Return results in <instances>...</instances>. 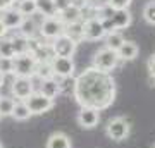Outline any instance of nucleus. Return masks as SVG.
Returning a JSON list of instances; mask_svg holds the SVG:
<instances>
[{"instance_id": "obj_1", "label": "nucleus", "mask_w": 155, "mask_h": 148, "mask_svg": "<svg viewBox=\"0 0 155 148\" xmlns=\"http://www.w3.org/2000/svg\"><path fill=\"white\" fill-rule=\"evenodd\" d=\"M72 95L81 107L95 109L100 112L114 104L116 81L109 72L88 67L74 79Z\"/></svg>"}, {"instance_id": "obj_2", "label": "nucleus", "mask_w": 155, "mask_h": 148, "mask_svg": "<svg viewBox=\"0 0 155 148\" xmlns=\"http://www.w3.org/2000/svg\"><path fill=\"white\" fill-rule=\"evenodd\" d=\"M14 71L12 74L16 77H31L36 76V69H38V62L35 61V57L31 54H22V55H16L14 59Z\"/></svg>"}, {"instance_id": "obj_3", "label": "nucleus", "mask_w": 155, "mask_h": 148, "mask_svg": "<svg viewBox=\"0 0 155 148\" xmlns=\"http://www.w3.org/2000/svg\"><path fill=\"white\" fill-rule=\"evenodd\" d=\"M117 64H119L117 52H114V50H110V48H107V47L100 48L98 52L93 55V61H91V67L98 69V71L109 72V74H110V72L117 67Z\"/></svg>"}, {"instance_id": "obj_4", "label": "nucleus", "mask_w": 155, "mask_h": 148, "mask_svg": "<svg viewBox=\"0 0 155 148\" xmlns=\"http://www.w3.org/2000/svg\"><path fill=\"white\" fill-rule=\"evenodd\" d=\"M105 133L112 141H124L129 136V133H131L129 121L126 117H114V119L109 121V124L105 127Z\"/></svg>"}, {"instance_id": "obj_5", "label": "nucleus", "mask_w": 155, "mask_h": 148, "mask_svg": "<svg viewBox=\"0 0 155 148\" xmlns=\"http://www.w3.org/2000/svg\"><path fill=\"white\" fill-rule=\"evenodd\" d=\"M38 35L45 40H55L57 36L64 35V24L57 16L54 17H43V21L38 24Z\"/></svg>"}, {"instance_id": "obj_6", "label": "nucleus", "mask_w": 155, "mask_h": 148, "mask_svg": "<svg viewBox=\"0 0 155 148\" xmlns=\"http://www.w3.org/2000/svg\"><path fill=\"white\" fill-rule=\"evenodd\" d=\"M50 67H52L54 77H57V79L72 77L74 69H76L72 57H54V59L50 61Z\"/></svg>"}, {"instance_id": "obj_7", "label": "nucleus", "mask_w": 155, "mask_h": 148, "mask_svg": "<svg viewBox=\"0 0 155 148\" xmlns=\"http://www.w3.org/2000/svg\"><path fill=\"white\" fill-rule=\"evenodd\" d=\"M24 104L29 109L31 115H41V114H45V112H48V110L54 109V100L43 97L40 91L31 93L28 98L24 100Z\"/></svg>"}, {"instance_id": "obj_8", "label": "nucleus", "mask_w": 155, "mask_h": 148, "mask_svg": "<svg viewBox=\"0 0 155 148\" xmlns=\"http://www.w3.org/2000/svg\"><path fill=\"white\" fill-rule=\"evenodd\" d=\"M50 47H52V52L55 57H72L78 48V43H74L71 38H67L66 35H61L55 40H52Z\"/></svg>"}, {"instance_id": "obj_9", "label": "nucleus", "mask_w": 155, "mask_h": 148, "mask_svg": "<svg viewBox=\"0 0 155 148\" xmlns=\"http://www.w3.org/2000/svg\"><path fill=\"white\" fill-rule=\"evenodd\" d=\"M105 29L102 26L98 17H91L83 22V40H90V41H97V40L105 38Z\"/></svg>"}, {"instance_id": "obj_10", "label": "nucleus", "mask_w": 155, "mask_h": 148, "mask_svg": "<svg viewBox=\"0 0 155 148\" xmlns=\"http://www.w3.org/2000/svg\"><path fill=\"white\" fill-rule=\"evenodd\" d=\"M11 91H12V95H14V98L24 102L31 93H35L33 81H31L29 77H14V79H12Z\"/></svg>"}, {"instance_id": "obj_11", "label": "nucleus", "mask_w": 155, "mask_h": 148, "mask_svg": "<svg viewBox=\"0 0 155 148\" xmlns=\"http://www.w3.org/2000/svg\"><path fill=\"white\" fill-rule=\"evenodd\" d=\"M100 122V112L95 109H88V107H81V110L78 112V124L83 129H93L98 126Z\"/></svg>"}, {"instance_id": "obj_12", "label": "nucleus", "mask_w": 155, "mask_h": 148, "mask_svg": "<svg viewBox=\"0 0 155 148\" xmlns=\"http://www.w3.org/2000/svg\"><path fill=\"white\" fill-rule=\"evenodd\" d=\"M62 79H57V77H47V79H41L40 81V93L47 97V98L54 100L57 98V95L62 91Z\"/></svg>"}, {"instance_id": "obj_13", "label": "nucleus", "mask_w": 155, "mask_h": 148, "mask_svg": "<svg viewBox=\"0 0 155 148\" xmlns=\"http://www.w3.org/2000/svg\"><path fill=\"white\" fill-rule=\"evenodd\" d=\"M22 19H24V17L17 12L16 7H11V9H7V11L0 12V21L4 22V26H5L7 29H19Z\"/></svg>"}, {"instance_id": "obj_14", "label": "nucleus", "mask_w": 155, "mask_h": 148, "mask_svg": "<svg viewBox=\"0 0 155 148\" xmlns=\"http://www.w3.org/2000/svg\"><path fill=\"white\" fill-rule=\"evenodd\" d=\"M138 52H140V48L134 41L124 40V43L117 50V57H119V61H134L138 57Z\"/></svg>"}, {"instance_id": "obj_15", "label": "nucleus", "mask_w": 155, "mask_h": 148, "mask_svg": "<svg viewBox=\"0 0 155 148\" xmlns=\"http://www.w3.org/2000/svg\"><path fill=\"white\" fill-rule=\"evenodd\" d=\"M47 148H72V141L66 133L57 131V133H54V134L48 136V140H47Z\"/></svg>"}, {"instance_id": "obj_16", "label": "nucleus", "mask_w": 155, "mask_h": 148, "mask_svg": "<svg viewBox=\"0 0 155 148\" xmlns=\"http://www.w3.org/2000/svg\"><path fill=\"white\" fill-rule=\"evenodd\" d=\"M57 17L61 19V22L64 24V26H67V24H72V22L81 21V9L76 7V5H69L66 11L59 12Z\"/></svg>"}, {"instance_id": "obj_17", "label": "nucleus", "mask_w": 155, "mask_h": 148, "mask_svg": "<svg viewBox=\"0 0 155 148\" xmlns=\"http://www.w3.org/2000/svg\"><path fill=\"white\" fill-rule=\"evenodd\" d=\"M110 21H112V24H114L116 29H124V28H127L131 24L133 16H131V12L127 11V9H122V11L114 12V16L110 17Z\"/></svg>"}, {"instance_id": "obj_18", "label": "nucleus", "mask_w": 155, "mask_h": 148, "mask_svg": "<svg viewBox=\"0 0 155 148\" xmlns=\"http://www.w3.org/2000/svg\"><path fill=\"white\" fill-rule=\"evenodd\" d=\"M19 35H22L24 38H35L38 35V24L33 17H24L19 26Z\"/></svg>"}, {"instance_id": "obj_19", "label": "nucleus", "mask_w": 155, "mask_h": 148, "mask_svg": "<svg viewBox=\"0 0 155 148\" xmlns=\"http://www.w3.org/2000/svg\"><path fill=\"white\" fill-rule=\"evenodd\" d=\"M64 35H66L67 38H71L74 43L83 41V21H78V22H72V24L64 26Z\"/></svg>"}, {"instance_id": "obj_20", "label": "nucleus", "mask_w": 155, "mask_h": 148, "mask_svg": "<svg viewBox=\"0 0 155 148\" xmlns=\"http://www.w3.org/2000/svg\"><path fill=\"white\" fill-rule=\"evenodd\" d=\"M36 2V12H40L43 17H54L57 16L54 0H35Z\"/></svg>"}, {"instance_id": "obj_21", "label": "nucleus", "mask_w": 155, "mask_h": 148, "mask_svg": "<svg viewBox=\"0 0 155 148\" xmlns=\"http://www.w3.org/2000/svg\"><path fill=\"white\" fill-rule=\"evenodd\" d=\"M122 43H124V36H122L119 31H110V33L105 35V47L107 48L117 52Z\"/></svg>"}, {"instance_id": "obj_22", "label": "nucleus", "mask_w": 155, "mask_h": 148, "mask_svg": "<svg viewBox=\"0 0 155 148\" xmlns=\"http://www.w3.org/2000/svg\"><path fill=\"white\" fill-rule=\"evenodd\" d=\"M11 43H12V48H14V55L28 54V38H24L22 35L11 36Z\"/></svg>"}, {"instance_id": "obj_23", "label": "nucleus", "mask_w": 155, "mask_h": 148, "mask_svg": "<svg viewBox=\"0 0 155 148\" xmlns=\"http://www.w3.org/2000/svg\"><path fill=\"white\" fill-rule=\"evenodd\" d=\"M16 9L22 17H33L36 14V2L35 0H22L17 4Z\"/></svg>"}, {"instance_id": "obj_24", "label": "nucleus", "mask_w": 155, "mask_h": 148, "mask_svg": "<svg viewBox=\"0 0 155 148\" xmlns=\"http://www.w3.org/2000/svg\"><path fill=\"white\" fill-rule=\"evenodd\" d=\"M12 117L16 121H28L29 117H31V112H29V109L26 107L24 102L17 100L16 105H14V110H12Z\"/></svg>"}, {"instance_id": "obj_25", "label": "nucleus", "mask_w": 155, "mask_h": 148, "mask_svg": "<svg viewBox=\"0 0 155 148\" xmlns=\"http://www.w3.org/2000/svg\"><path fill=\"white\" fill-rule=\"evenodd\" d=\"M14 105H16V100L14 98H11V97H0V115L2 117L12 115Z\"/></svg>"}, {"instance_id": "obj_26", "label": "nucleus", "mask_w": 155, "mask_h": 148, "mask_svg": "<svg viewBox=\"0 0 155 148\" xmlns=\"http://www.w3.org/2000/svg\"><path fill=\"white\" fill-rule=\"evenodd\" d=\"M14 48H12L11 38L0 40V59H14Z\"/></svg>"}, {"instance_id": "obj_27", "label": "nucleus", "mask_w": 155, "mask_h": 148, "mask_svg": "<svg viewBox=\"0 0 155 148\" xmlns=\"http://www.w3.org/2000/svg\"><path fill=\"white\" fill-rule=\"evenodd\" d=\"M143 17H145V21L148 22V24L155 26V2H148V4L145 5Z\"/></svg>"}, {"instance_id": "obj_28", "label": "nucleus", "mask_w": 155, "mask_h": 148, "mask_svg": "<svg viewBox=\"0 0 155 148\" xmlns=\"http://www.w3.org/2000/svg\"><path fill=\"white\" fill-rule=\"evenodd\" d=\"M36 76L40 79H47V77H54V72H52V67L48 64H38V69H36Z\"/></svg>"}, {"instance_id": "obj_29", "label": "nucleus", "mask_w": 155, "mask_h": 148, "mask_svg": "<svg viewBox=\"0 0 155 148\" xmlns=\"http://www.w3.org/2000/svg\"><path fill=\"white\" fill-rule=\"evenodd\" d=\"M107 4L114 9V11H122L131 5V0H107Z\"/></svg>"}, {"instance_id": "obj_30", "label": "nucleus", "mask_w": 155, "mask_h": 148, "mask_svg": "<svg viewBox=\"0 0 155 148\" xmlns=\"http://www.w3.org/2000/svg\"><path fill=\"white\" fill-rule=\"evenodd\" d=\"M12 71H14L12 59H0V72L2 74H12Z\"/></svg>"}, {"instance_id": "obj_31", "label": "nucleus", "mask_w": 155, "mask_h": 148, "mask_svg": "<svg viewBox=\"0 0 155 148\" xmlns=\"http://www.w3.org/2000/svg\"><path fill=\"white\" fill-rule=\"evenodd\" d=\"M147 67H148V74H150V83L155 86V54H152L148 57Z\"/></svg>"}, {"instance_id": "obj_32", "label": "nucleus", "mask_w": 155, "mask_h": 148, "mask_svg": "<svg viewBox=\"0 0 155 148\" xmlns=\"http://www.w3.org/2000/svg\"><path fill=\"white\" fill-rule=\"evenodd\" d=\"M54 5H55L57 14H59V12L66 11L67 7H69V5H72V4H71V0H54Z\"/></svg>"}, {"instance_id": "obj_33", "label": "nucleus", "mask_w": 155, "mask_h": 148, "mask_svg": "<svg viewBox=\"0 0 155 148\" xmlns=\"http://www.w3.org/2000/svg\"><path fill=\"white\" fill-rule=\"evenodd\" d=\"M14 7V0H0V12Z\"/></svg>"}, {"instance_id": "obj_34", "label": "nucleus", "mask_w": 155, "mask_h": 148, "mask_svg": "<svg viewBox=\"0 0 155 148\" xmlns=\"http://www.w3.org/2000/svg\"><path fill=\"white\" fill-rule=\"evenodd\" d=\"M71 4L76 5V7H79V9H83V7L88 5V0H71Z\"/></svg>"}, {"instance_id": "obj_35", "label": "nucleus", "mask_w": 155, "mask_h": 148, "mask_svg": "<svg viewBox=\"0 0 155 148\" xmlns=\"http://www.w3.org/2000/svg\"><path fill=\"white\" fill-rule=\"evenodd\" d=\"M7 33H9V29H7L5 26H4V22L0 21V40H2V38H5Z\"/></svg>"}, {"instance_id": "obj_36", "label": "nucleus", "mask_w": 155, "mask_h": 148, "mask_svg": "<svg viewBox=\"0 0 155 148\" xmlns=\"http://www.w3.org/2000/svg\"><path fill=\"white\" fill-rule=\"evenodd\" d=\"M4 83H5V74H2V72H0V88H2Z\"/></svg>"}, {"instance_id": "obj_37", "label": "nucleus", "mask_w": 155, "mask_h": 148, "mask_svg": "<svg viewBox=\"0 0 155 148\" xmlns=\"http://www.w3.org/2000/svg\"><path fill=\"white\" fill-rule=\"evenodd\" d=\"M19 2H22V0H14V5H16V4H19Z\"/></svg>"}, {"instance_id": "obj_38", "label": "nucleus", "mask_w": 155, "mask_h": 148, "mask_svg": "<svg viewBox=\"0 0 155 148\" xmlns=\"http://www.w3.org/2000/svg\"><path fill=\"white\" fill-rule=\"evenodd\" d=\"M0 119H2V115H0Z\"/></svg>"}, {"instance_id": "obj_39", "label": "nucleus", "mask_w": 155, "mask_h": 148, "mask_svg": "<svg viewBox=\"0 0 155 148\" xmlns=\"http://www.w3.org/2000/svg\"><path fill=\"white\" fill-rule=\"evenodd\" d=\"M153 148H155V146H153Z\"/></svg>"}]
</instances>
